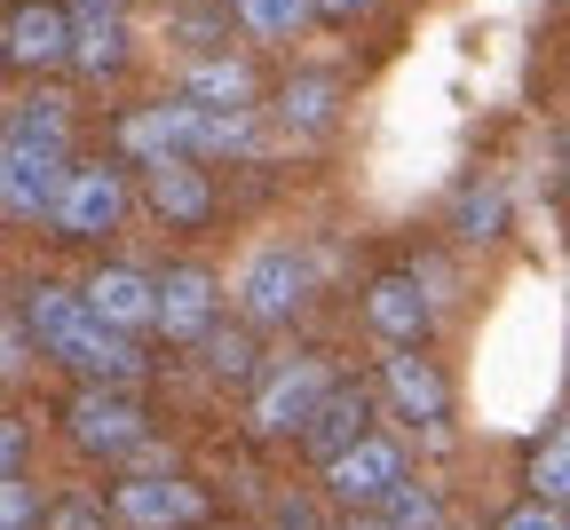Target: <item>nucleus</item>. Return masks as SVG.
<instances>
[{
  "mask_svg": "<svg viewBox=\"0 0 570 530\" xmlns=\"http://www.w3.org/2000/svg\"><path fill=\"white\" fill-rule=\"evenodd\" d=\"M396 483H404V443L396 435H356L348 451L325 460V491L341 507H381Z\"/></svg>",
  "mask_w": 570,
  "mask_h": 530,
  "instance_id": "20e7f679",
  "label": "nucleus"
},
{
  "mask_svg": "<svg viewBox=\"0 0 570 530\" xmlns=\"http://www.w3.org/2000/svg\"><path fill=\"white\" fill-rule=\"evenodd\" d=\"M0 475H24V428L0 420Z\"/></svg>",
  "mask_w": 570,
  "mask_h": 530,
  "instance_id": "c756f323",
  "label": "nucleus"
},
{
  "mask_svg": "<svg viewBox=\"0 0 570 530\" xmlns=\"http://www.w3.org/2000/svg\"><path fill=\"white\" fill-rule=\"evenodd\" d=\"M111 514H119V530H198L206 522V491L183 483L175 468L167 475H135L127 468V483L111 491Z\"/></svg>",
  "mask_w": 570,
  "mask_h": 530,
  "instance_id": "7ed1b4c3",
  "label": "nucleus"
},
{
  "mask_svg": "<svg viewBox=\"0 0 570 530\" xmlns=\"http://www.w3.org/2000/svg\"><path fill=\"white\" fill-rule=\"evenodd\" d=\"M24 333H32V325H24ZM24 333H17V325H0V372H24V364H32Z\"/></svg>",
  "mask_w": 570,
  "mask_h": 530,
  "instance_id": "7c9ffc66",
  "label": "nucleus"
},
{
  "mask_svg": "<svg viewBox=\"0 0 570 530\" xmlns=\"http://www.w3.org/2000/svg\"><path fill=\"white\" fill-rule=\"evenodd\" d=\"M325 389H333V372H325V364H309V356L277 364L269 381L254 389V428H262V435H309Z\"/></svg>",
  "mask_w": 570,
  "mask_h": 530,
  "instance_id": "39448f33",
  "label": "nucleus"
},
{
  "mask_svg": "<svg viewBox=\"0 0 570 530\" xmlns=\"http://www.w3.org/2000/svg\"><path fill=\"white\" fill-rule=\"evenodd\" d=\"M508 230V198L499 190H468L460 198V238H499Z\"/></svg>",
  "mask_w": 570,
  "mask_h": 530,
  "instance_id": "393cba45",
  "label": "nucleus"
},
{
  "mask_svg": "<svg viewBox=\"0 0 570 530\" xmlns=\"http://www.w3.org/2000/svg\"><path fill=\"white\" fill-rule=\"evenodd\" d=\"M277 530H317V507H309V499H285V507H277Z\"/></svg>",
  "mask_w": 570,
  "mask_h": 530,
  "instance_id": "2f4dec72",
  "label": "nucleus"
},
{
  "mask_svg": "<svg viewBox=\"0 0 570 530\" xmlns=\"http://www.w3.org/2000/svg\"><path fill=\"white\" fill-rule=\"evenodd\" d=\"M381 514H389V530H436V522H444V507L428 499V491H420L412 475H404V483H396V491L381 499Z\"/></svg>",
  "mask_w": 570,
  "mask_h": 530,
  "instance_id": "5701e85b",
  "label": "nucleus"
},
{
  "mask_svg": "<svg viewBox=\"0 0 570 530\" xmlns=\"http://www.w3.org/2000/svg\"><path fill=\"white\" fill-rule=\"evenodd\" d=\"M24 325H32V349H48L56 364H80V349L96 341V310H88V293H63V285H32L24 301Z\"/></svg>",
  "mask_w": 570,
  "mask_h": 530,
  "instance_id": "0eeeda50",
  "label": "nucleus"
},
{
  "mask_svg": "<svg viewBox=\"0 0 570 530\" xmlns=\"http://www.w3.org/2000/svg\"><path fill=\"white\" fill-rule=\"evenodd\" d=\"M341 530H389V514H381V507H348V522H341Z\"/></svg>",
  "mask_w": 570,
  "mask_h": 530,
  "instance_id": "473e14b6",
  "label": "nucleus"
},
{
  "mask_svg": "<svg viewBox=\"0 0 570 530\" xmlns=\"http://www.w3.org/2000/svg\"><path fill=\"white\" fill-rule=\"evenodd\" d=\"M71 17H80V32H71V63H80L88 80L119 71V56H127V32H119V0H71Z\"/></svg>",
  "mask_w": 570,
  "mask_h": 530,
  "instance_id": "dca6fc26",
  "label": "nucleus"
},
{
  "mask_svg": "<svg viewBox=\"0 0 570 530\" xmlns=\"http://www.w3.org/2000/svg\"><path fill=\"white\" fill-rule=\"evenodd\" d=\"M198 349L214 356V372H223V381H246V372H254V333H206Z\"/></svg>",
  "mask_w": 570,
  "mask_h": 530,
  "instance_id": "a878e982",
  "label": "nucleus"
},
{
  "mask_svg": "<svg viewBox=\"0 0 570 530\" xmlns=\"http://www.w3.org/2000/svg\"><path fill=\"white\" fill-rule=\"evenodd\" d=\"M0 530H40V491L24 475H0Z\"/></svg>",
  "mask_w": 570,
  "mask_h": 530,
  "instance_id": "bb28decb",
  "label": "nucleus"
},
{
  "mask_svg": "<svg viewBox=\"0 0 570 530\" xmlns=\"http://www.w3.org/2000/svg\"><path fill=\"white\" fill-rule=\"evenodd\" d=\"M333 80H294L285 88V104H277V119H285V135H309V127H325L333 119Z\"/></svg>",
  "mask_w": 570,
  "mask_h": 530,
  "instance_id": "4be33fe9",
  "label": "nucleus"
},
{
  "mask_svg": "<svg viewBox=\"0 0 570 530\" xmlns=\"http://www.w3.org/2000/svg\"><path fill=\"white\" fill-rule=\"evenodd\" d=\"M142 198H151V214L175 222V230H198V222L214 214V183L183 159V150H175V159H159V167H142Z\"/></svg>",
  "mask_w": 570,
  "mask_h": 530,
  "instance_id": "9b49d317",
  "label": "nucleus"
},
{
  "mask_svg": "<svg viewBox=\"0 0 570 530\" xmlns=\"http://www.w3.org/2000/svg\"><path fill=\"white\" fill-rule=\"evenodd\" d=\"M88 310L104 317V325H119V333H142V325H159V285L142 277V269H96L88 277Z\"/></svg>",
  "mask_w": 570,
  "mask_h": 530,
  "instance_id": "ddd939ff",
  "label": "nucleus"
},
{
  "mask_svg": "<svg viewBox=\"0 0 570 530\" xmlns=\"http://www.w3.org/2000/svg\"><path fill=\"white\" fill-rule=\"evenodd\" d=\"M356 435H373V396L356 389V381H333L325 404H317V420H309V451L333 460V451H348Z\"/></svg>",
  "mask_w": 570,
  "mask_h": 530,
  "instance_id": "2eb2a0df",
  "label": "nucleus"
},
{
  "mask_svg": "<svg viewBox=\"0 0 570 530\" xmlns=\"http://www.w3.org/2000/svg\"><path fill=\"white\" fill-rule=\"evenodd\" d=\"M317 9H325V17H356V9H365V0H317Z\"/></svg>",
  "mask_w": 570,
  "mask_h": 530,
  "instance_id": "72a5a7b5",
  "label": "nucleus"
},
{
  "mask_svg": "<svg viewBox=\"0 0 570 530\" xmlns=\"http://www.w3.org/2000/svg\"><path fill=\"white\" fill-rule=\"evenodd\" d=\"M499 530H570V514H562L554 499H539V491H531V499H523L508 522H499Z\"/></svg>",
  "mask_w": 570,
  "mask_h": 530,
  "instance_id": "c85d7f7f",
  "label": "nucleus"
},
{
  "mask_svg": "<svg viewBox=\"0 0 570 530\" xmlns=\"http://www.w3.org/2000/svg\"><path fill=\"white\" fill-rule=\"evenodd\" d=\"M63 428H71V443H80L88 460H127V451L142 443V404H135V389L88 381L63 404Z\"/></svg>",
  "mask_w": 570,
  "mask_h": 530,
  "instance_id": "f257e3e1",
  "label": "nucleus"
},
{
  "mask_svg": "<svg viewBox=\"0 0 570 530\" xmlns=\"http://www.w3.org/2000/svg\"><path fill=\"white\" fill-rule=\"evenodd\" d=\"M159 333L167 341H183V349H198L206 333H214V277L206 269H167L159 277Z\"/></svg>",
  "mask_w": 570,
  "mask_h": 530,
  "instance_id": "f8f14e48",
  "label": "nucleus"
},
{
  "mask_svg": "<svg viewBox=\"0 0 570 530\" xmlns=\"http://www.w3.org/2000/svg\"><path fill=\"white\" fill-rule=\"evenodd\" d=\"M71 372H88V381H111V389H135L142 381V349L119 333V325H96V341L80 349V364Z\"/></svg>",
  "mask_w": 570,
  "mask_h": 530,
  "instance_id": "6ab92c4d",
  "label": "nucleus"
},
{
  "mask_svg": "<svg viewBox=\"0 0 570 530\" xmlns=\"http://www.w3.org/2000/svg\"><path fill=\"white\" fill-rule=\"evenodd\" d=\"M238 301H246V317H262V325L294 317L302 301H309V262L294 246H262L246 262V277H238Z\"/></svg>",
  "mask_w": 570,
  "mask_h": 530,
  "instance_id": "6e6552de",
  "label": "nucleus"
},
{
  "mask_svg": "<svg viewBox=\"0 0 570 530\" xmlns=\"http://www.w3.org/2000/svg\"><path fill=\"white\" fill-rule=\"evenodd\" d=\"M71 32H80L71 9H56V0H24V9L0 24V48H9V63H24V71H56V63H71Z\"/></svg>",
  "mask_w": 570,
  "mask_h": 530,
  "instance_id": "9d476101",
  "label": "nucleus"
},
{
  "mask_svg": "<svg viewBox=\"0 0 570 530\" xmlns=\"http://www.w3.org/2000/svg\"><path fill=\"white\" fill-rule=\"evenodd\" d=\"M111 143L127 150L135 167H159V159H175V150H183V104H142V111H127Z\"/></svg>",
  "mask_w": 570,
  "mask_h": 530,
  "instance_id": "f3484780",
  "label": "nucleus"
},
{
  "mask_svg": "<svg viewBox=\"0 0 570 530\" xmlns=\"http://www.w3.org/2000/svg\"><path fill=\"white\" fill-rule=\"evenodd\" d=\"M119 214H127V183L111 167H71L63 190H56V230L63 238H111L119 230Z\"/></svg>",
  "mask_w": 570,
  "mask_h": 530,
  "instance_id": "423d86ee",
  "label": "nucleus"
},
{
  "mask_svg": "<svg viewBox=\"0 0 570 530\" xmlns=\"http://www.w3.org/2000/svg\"><path fill=\"white\" fill-rule=\"evenodd\" d=\"M389 412L404 420V428H420V435H444V412H452V389H444V372L428 364L420 349H396L389 356Z\"/></svg>",
  "mask_w": 570,
  "mask_h": 530,
  "instance_id": "1a4fd4ad",
  "label": "nucleus"
},
{
  "mask_svg": "<svg viewBox=\"0 0 570 530\" xmlns=\"http://www.w3.org/2000/svg\"><path fill=\"white\" fill-rule=\"evenodd\" d=\"M365 325H373L389 349H404V341H420V333H428V293H420V277H412V269L373 277V293H365Z\"/></svg>",
  "mask_w": 570,
  "mask_h": 530,
  "instance_id": "4468645a",
  "label": "nucleus"
},
{
  "mask_svg": "<svg viewBox=\"0 0 570 530\" xmlns=\"http://www.w3.org/2000/svg\"><path fill=\"white\" fill-rule=\"evenodd\" d=\"M317 17V0H238V24L262 32V40H285V32H302Z\"/></svg>",
  "mask_w": 570,
  "mask_h": 530,
  "instance_id": "412c9836",
  "label": "nucleus"
},
{
  "mask_svg": "<svg viewBox=\"0 0 570 530\" xmlns=\"http://www.w3.org/2000/svg\"><path fill=\"white\" fill-rule=\"evenodd\" d=\"M63 150L56 143H24V135H9L0 143V214L9 222H40V214H56V190H63Z\"/></svg>",
  "mask_w": 570,
  "mask_h": 530,
  "instance_id": "f03ea898",
  "label": "nucleus"
},
{
  "mask_svg": "<svg viewBox=\"0 0 570 530\" xmlns=\"http://www.w3.org/2000/svg\"><path fill=\"white\" fill-rule=\"evenodd\" d=\"M9 135H24V143H56V150H63V143H71V111H63L56 96H48V104H24V111L9 119Z\"/></svg>",
  "mask_w": 570,
  "mask_h": 530,
  "instance_id": "b1692460",
  "label": "nucleus"
},
{
  "mask_svg": "<svg viewBox=\"0 0 570 530\" xmlns=\"http://www.w3.org/2000/svg\"><path fill=\"white\" fill-rule=\"evenodd\" d=\"M531 491L554 499V507H570V420H554L547 443L531 451Z\"/></svg>",
  "mask_w": 570,
  "mask_h": 530,
  "instance_id": "aec40b11",
  "label": "nucleus"
},
{
  "mask_svg": "<svg viewBox=\"0 0 570 530\" xmlns=\"http://www.w3.org/2000/svg\"><path fill=\"white\" fill-rule=\"evenodd\" d=\"M119 514L104 507V499H56L48 507V530H111Z\"/></svg>",
  "mask_w": 570,
  "mask_h": 530,
  "instance_id": "cd10ccee",
  "label": "nucleus"
},
{
  "mask_svg": "<svg viewBox=\"0 0 570 530\" xmlns=\"http://www.w3.org/2000/svg\"><path fill=\"white\" fill-rule=\"evenodd\" d=\"M183 96L206 104V111H254V63H238V56H206V63H190Z\"/></svg>",
  "mask_w": 570,
  "mask_h": 530,
  "instance_id": "a211bd4d",
  "label": "nucleus"
}]
</instances>
